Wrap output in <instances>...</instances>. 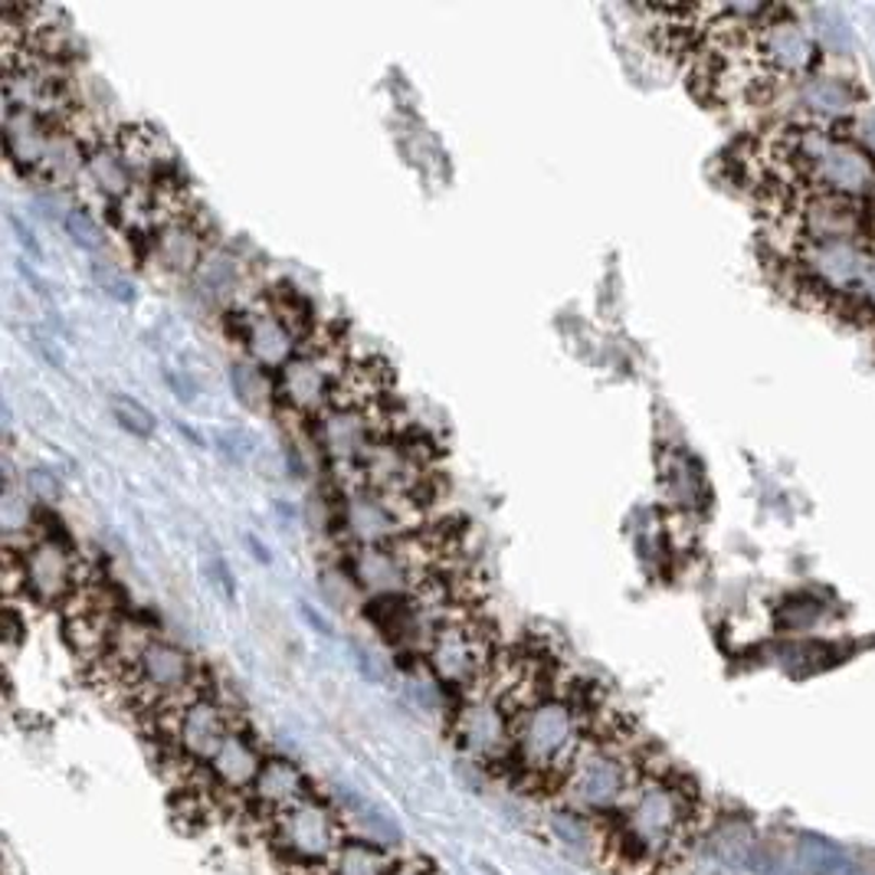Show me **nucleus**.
Returning <instances> with one entry per match:
<instances>
[{
	"instance_id": "f257e3e1",
	"label": "nucleus",
	"mask_w": 875,
	"mask_h": 875,
	"mask_svg": "<svg viewBox=\"0 0 875 875\" xmlns=\"http://www.w3.org/2000/svg\"><path fill=\"white\" fill-rule=\"evenodd\" d=\"M702 829V803L692 784L649 764L626 807L604 823V855L623 872H662Z\"/></svg>"
},
{
	"instance_id": "f03ea898",
	"label": "nucleus",
	"mask_w": 875,
	"mask_h": 875,
	"mask_svg": "<svg viewBox=\"0 0 875 875\" xmlns=\"http://www.w3.org/2000/svg\"><path fill=\"white\" fill-rule=\"evenodd\" d=\"M600 722L604 709L587 702L574 685H555L518 709L508 764L529 784L558 790Z\"/></svg>"
},
{
	"instance_id": "7ed1b4c3",
	"label": "nucleus",
	"mask_w": 875,
	"mask_h": 875,
	"mask_svg": "<svg viewBox=\"0 0 875 875\" xmlns=\"http://www.w3.org/2000/svg\"><path fill=\"white\" fill-rule=\"evenodd\" d=\"M646 768L649 761L636 751L626 728L600 722L597 735L587 741V748L578 754V761L571 764L568 777L558 787L561 807L591 816L597 823H607L626 807Z\"/></svg>"
},
{
	"instance_id": "20e7f679",
	"label": "nucleus",
	"mask_w": 875,
	"mask_h": 875,
	"mask_svg": "<svg viewBox=\"0 0 875 875\" xmlns=\"http://www.w3.org/2000/svg\"><path fill=\"white\" fill-rule=\"evenodd\" d=\"M771 167L784 185H813L820 194H839L859 201L875 185L872 157L849 138L826 125L787 128L771 144Z\"/></svg>"
},
{
	"instance_id": "39448f33",
	"label": "nucleus",
	"mask_w": 875,
	"mask_h": 875,
	"mask_svg": "<svg viewBox=\"0 0 875 875\" xmlns=\"http://www.w3.org/2000/svg\"><path fill=\"white\" fill-rule=\"evenodd\" d=\"M115 682L144 719L178 709L207 688L201 662L185 646L164 636H148L128 659V665L115 675Z\"/></svg>"
},
{
	"instance_id": "423d86ee",
	"label": "nucleus",
	"mask_w": 875,
	"mask_h": 875,
	"mask_svg": "<svg viewBox=\"0 0 875 875\" xmlns=\"http://www.w3.org/2000/svg\"><path fill=\"white\" fill-rule=\"evenodd\" d=\"M8 597L34 607L69 604L83 591V568L73 542L50 529L30 532L21 548L8 545L4 555Z\"/></svg>"
},
{
	"instance_id": "0eeeda50",
	"label": "nucleus",
	"mask_w": 875,
	"mask_h": 875,
	"mask_svg": "<svg viewBox=\"0 0 875 875\" xmlns=\"http://www.w3.org/2000/svg\"><path fill=\"white\" fill-rule=\"evenodd\" d=\"M423 498L394 495L371 485H344L331 508L341 548H375L423 532Z\"/></svg>"
},
{
	"instance_id": "6e6552de",
	"label": "nucleus",
	"mask_w": 875,
	"mask_h": 875,
	"mask_svg": "<svg viewBox=\"0 0 875 875\" xmlns=\"http://www.w3.org/2000/svg\"><path fill=\"white\" fill-rule=\"evenodd\" d=\"M272 855L295 875H318L347 842V816L321 797H305L266 823Z\"/></svg>"
},
{
	"instance_id": "1a4fd4ad",
	"label": "nucleus",
	"mask_w": 875,
	"mask_h": 875,
	"mask_svg": "<svg viewBox=\"0 0 875 875\" xmlns=\"http://www.w3.org/2000/svg\"><path fill=\"white\" fill-rule=\"evenodd\" d=\"M423 659L436 685L469 695L485 682L498 656H495V643L489 630H482V623L462 610L449 623L440 626Z\"/></svg>"
},
{
	"instance_id": "9d476101",
	"label": "nucleus",
	"mask_w": 875,
	"mask_h": 875,
	"mask_svg": "<svg viewBox=\"0 0 875 875\" xmlns=\"http://www.w3.org/2000/svg\"><path fill=\"white\" fill-rule=\"evenodd\" d=\"M347 362L334 341L308 344L279 371L276 394L295 417H318L338 401Z\"/></svg>"
},
{
	"instance_id": "9b49d317",
	"label": "nucleus",
	"mask_w": 875,
	"mask_h": 875,
	"mask_svg": "<svg viewBox=\"0 0 875 875\" xmlns=\"http://www.w3.org/2000/svg\"><path fill=\"white\" fill-rule=\"evenodd\" d=\"M511 725L515 712L505 698L489 688L462 695L449 719V735L456 748L475 764H502L511 754Z\"/></svg>"
},
{
	"instance_id": "f8f14e48",
	"label": "nucleus",
	"mask_w": 875,
	"mask_h": 875,
	"mask_svg": "<svg viewBox=\"0 0 875 875\" xmlns=\"http://www.w3.org/2000/svg\"><path fill=\"white\" fill-rule=\"evenodd\" d=\"M230 334L243 344L246 358L263 371H282L305 347V334L272 302L230 312Z\"/></svg>"
},
{
	"instance_id": "ddd939ff",
	"label": "nucleus",
	"mask_w": 875,
	"mask_h": 875,
	"mask_svg": "<svg viewBox=\"0 0 875 875\" xmlns=\"http://www.w3.org/2000/svg\"><path fill=\"white\" fill-rule=\"evenodd\" d=\"M144 253L161 272L178 276V279H194L201 263L211 253L207 227L198 217V211H191V204L164 211L144 240Z\"/></svg>"
},
{
	"instance_id": "4468645a",
	"label": "nucleus",
	"mask_w": 875,
	"mask_h": 875,
	"mask_svg": "<svg viewBox=\"0 0 875 875\" xmlns=\"http://www.w3.org/2000/svg\"><path fill=\"white\" fill-rule=\"evenodd\" d=\"M790 227L810 246L813 243H859L868 230V217L859 201L816 191L800 201L794 198Z\"/></svg>"
},
{
	"instance_id": "2eb2a0df",
	"label": "nucleus",
	"mask_w": 875,
	"mask_h": 875,
	"mask_svg": "<svg viewBox=\"0 0 875 875\" xmlns=\"http://www.w3.org/2000/svg\"><path fill=\"white\" fill-rule=\"evenodd\" d=\"M266 764V754L259 748V741L237 725L230 732V738L224 741V748L217 751V758L194 777L217 803H246L259 771Z\"/></svg>"
},
{
	"instance_id": "dca6fc26",
	"label": "nucleus",
	"mask_w": 875,
	"mask_h": 875,
	"mask_svg": "<svg viewBox=\"0 0 875 875\" xmlns=\"http://www.w3.org/2000/svg\"><path fill=\"white\" fill-rule=\"evenodd\" d=\"M751 56L777 79V76H803L816 66L813 37L790 17H771L761 30L751 34Z\"/></svg>"
},
{
	"instance_id": "f3484780",
	"label": "nucleus",
	"mask_w": 875,
	"mask_h": 875,
	"mask_svg": "<svg viewBox=\"0 0 875 875\" xmlns=\"http://www.w3.org/2000/svg\"><path fill=\"white\" fill-rule=\"evenodd\" d=\"M63 125H69V122L56 118V115L34 112V109L4 105V154H8L11 167H17L30 181H40L50 141Z\"/></svg>"
},
{
	"instance_id": "a211bd4d",
	"label": "nucleus",
	"mask_w": 875,
	"mask_h": 875,
	"mask_svg": "<svg viewBox=\"0 0 875 875\" xmlns=\"http://www.w3.org/2000/svg\"><path fill=\"white\" fill-rule=\"evenodd\" d=\"M312 781L305 777V771L282 758V754H266V764L246 797V807L256 813V820H263V826L269 820H276L279 813L292 810L295 803H302L305 797H312Z\"/></svg>"
},
{
	"instance_id": "6ab92c4d",
	"label": "nucleus",
	"mask_w": 875,
	"mask_h": 875,
	"mask_svg": "<svg viewBox=\"0 0 875 875\" xmlns=\"http://www.w3.org/2000/svg\"><path fill=\"white\" fill-rule=\"evenodd\" d=\"M83 181L112 211L138 194V181H135L131 164H128V157H125V151H122V144L115 138V131L89 138V157H86Z\"/></svg>"
},
{
	"instance_id": "aec40b11",
	"label": "nucleus",
	"mask_w": 875,
	"mask_h": 875,
	"mask_svg": "<svg viewBox=\"0 0 875 875\" xmlns=\"http://www.w3.org/2000/svg\"><path fill=\"white\" fill-rule=\"evenodd\" d=\"M706 846L709 852L725 862V865H735V868H751L754 865V855H758V833L748 820L741 816H719V820H709L706 829Z\"/></svg>"
},
{
	"instance_id": "412c9836",
	"label": "nucleus",
	"mask_w": 875,
	"mask_h": 875,
	"mask_svg": "<svg viewBox=\"0 0 875 875\" xmlns=\"http://www.w3.org/2000/svg\"><path fill=\"white\" fill-rule=\"evenodd\" d=\"M401 859L388 842L378 839H347L338 855L318 872V875H397Z\"/></svg>"
},
{
	"instance_id": "4be33fe9",
	"label": "nucleus",
	"mask_w": 875,
	"mask_h": 875,
	"mask_svg": "<svg viewBox=\"0 0 875 875\" xmlns=\"http://www.w3.org/2000/svg\"><path fill=\"white\" fill-rule=\"evenodd\" d=\"M794 846V859L797 868L807 875H859V862L846 852V846H839L829 836L820 833H797Z\"/></svg>"
},
{
	"instance_id": "5701e85b",
	"label": "nucleus",
	"mask_w": 875,
	"mask_h": 875,
	"mask_svg": "<svg viewBox=\"0 0 875 875\" xmlns=\"http://www.w3.org/2000/svg\"><path fill=\"white\" fill-rule=\"evenodd\" d=\"M800 102L823 122L842 118L855 109L859 102V89L839 76H810L800 86Z\"/></svg>"
},
{
	"instance_id": "b1692460",
	"label": "nucleus",
	"mask_w": 875,
	"mask_h": 875,
	"mask_svg": "<svg viewBox=\"0 0 875 875\" xmlns=\"http://www.w3.org/2000/svg\"><path fill=\"white\" fill-rule=\"evenodd\" d=\"M665 492L679 508H698L706 505V479L698 472L695 462H688L685 456H675L665 466Z\"/></svg>"
},
{
	"instance_id": "393cba45",
	"label": "nucleus",
	"mask_w": 875,
	"mask_h": 875,
	"mask_svg": "<svg viewBox=\"0 0 875 875\" xmlns=\"http://www.w3.org/2000/svg\"><path fill=\"white\" fill-rule=\"evenodd\" d=\"M63 230L73 240V246H79L83 253H102L105 250V227L86 204L69 207V214L63 217Z\"/></svg>"
},
{
	"instance_id": "a878e982",
	"label": "nucleus",
	"mask_w": 875,
	"mask_h": 875,
	"mask_svg": "<svg viewBox=\"0 0 875 875\" xmlns=\"http://www.w3.org/2000/svg\"><path fill=\"white\" fill-rule=\"evenodd\" d=\"M201 286H204V292L207 295H230L233 289H237V279H240V263L230 256V253H224V250H211L207 253V259L201 263V269H198V276H194Z\"/></svg>"
},
{
	"instance_id": "bb28decb",
	"label": "nucleus",
	"mask_w": 875,
	"mask_h": 875,
	"mask_svg": "<svg viewBox=\"0 0 875 875\" xmlns=\"http://www.w3.org/2000/svg\"><path fill=\"white\" fill-rule=\"evenodd\" d=\"M230 388H233V397H237L246 410H259L263 401H266L263 368H256L250 358L230 365Z\"/></svg>"
},
{
	"instance_id": "cd10ccee",
	"label": "nucleus",
	"mask_w": 875,
	"mask_h": 875,
	"mask_svg": "<svg viewBox=\"0 0 875 875\" xmlns=\"http://www.w3.org/2000/svg\"><path fill=\"white\" fill-rule=\"evenodd\" d=\"M112 417L118 420V427L138 440H151L154 436V414L135 401V397H125V394H115L112 397Z\"/></svg>"
},
{
	"instance_id": "c85d7f7f",
	"label": "nucleus",
	"mask_w": 875,
	"mask_h": 875,
	"mask_svg": "<svg viewBox=\"0 0 875 875\" xmlns=\"http://www.w3.org/2000/svg\"><path fill=\"white\" fill-rule=\"evenodd\" d=\"M214 449L230 462V466H246L256 453V436L243 427L217 430L214 433Z\"/></svg>"
},
{
	"instance_id": "c756f323",
	"label": "nucleus",
	"mask_w": 875,
	"mask_h": 875,
	"mask_svg": "<svg viewBox=\"0 0 875 875\" xmlns=\"http://www.w3.org/2000/svg\"><path fill=\"white\" fill-rule=\"evenodd\" d=\"M92 276H96V282H99V289L109 295V299H115V302H122V305H128V302H135V289H131V282L115 269V266H102V263H92Z\"/></svg>"
},
{
	"instance_id": "7c9ffc66",
	"label": "nucleus",
	"mask_w": 875,
	"mask_h": 875,
	"mask_svg": "<svg viewBox=\"0 0 875 875\" xmlns=\"http://www.w3.org/2000/svg\"><path fill=\"white\" fill-rule=\"evenodd\" d=\"M24 492H30V498H37V502H56L63 495V485H60L56 472L37 466L24 475Z\"/></svg>"
},
{
	"instance_id": "2f4dec72",
	"label": "nucleus",
	"mask_w": 875,
	"mask_h": 875,
	"mask_svg": "<svg viewBox=\"0 0 875 875\" xmlns=\"http://www.w3.org/2000/svg\"><path fill=\"white\" fill-rule=\"evenodd\" d=\"M164 381H167V388L174 391V397H178L181 404H194L198 401V381L191 378L188 368H181V371L164 368Z\"/></svg>"
},
{
	"instance_id": "473e14b6",
	"label": "nucleus",
	"mask_w": 875,
	"mask_h": 875,
	"mask_svg": "<svg viewBox=\"0 0 875 875\" xmlns=\"http://www.w3.org/2000/svg\"><path fill=\"white\" fill-rule=\"evenodd\" d=\"M8 224H11V227H14V233H17V243H21V246H24V250H27L34 259H43V250H40V243H37V233H34V230H30V227H27V224H24L17 214H14V211L8 214Z\"/></svg>"
},
{
	"instance_id": "72a5a7b5",
	"label": "nucleus",
	"mask_w": 875,
	"mask_h": 875,
	"mask_svg": "<svg viewBox=\"0 0 875 875\" xmlns=\"http://www.w3.org/2000/svg\"><path fill=\"white\" fill-rule=\"evenodd\" d=\"M34 347H37V352L43 355V362H47V365H53L56 371H63V365H66V362H63V355L56 352V344H50V338H43L40 331H34Z\"/></svg>"
},
{
	"instance_id": "f704fd0d",
	"label": "nucleus",
	"mask_w": 875,
	"mask_h": 875,
	"mask_svg": "<svg viewBox=\"0 0 875 875\" xmlns=\"http://www.w3.org/2000/svg\"><path fill=\"white\" fill-rule=\"evenodd\" d=\"M299 613H302V620L315 630V633H321V636H331V626H328V620L325 617H318L308 604H299Z\"/></svg>"
},
{
	"instance_id": "c9c22d12",
	"label": "nucleus",
	"mask_w": 875,
	"mask_h": 875,
	"mask_svg": "<svg viewBox=\"0 0 875 875\" xmlns=\"http://www.w3.org/2000/svg\"><path fill=\"white\" fill-rule=\"evenodd\" d=\"M246 545L253 548V558L259 561V565H272V555H269V548L256 538V535H246Z\"/></svg>"
},
{
	"instance_id": "e433bc0d",
	"label": "nucleus",
	"mask_w": 875,
	"mask_h": 875,
	"mask_svg": "<svg viewBox=\"0 0 875 875\" xmlns=\"http://www.w3.org/2000/svg\"><path fill=\"white\" fill-rule=\"evenodd\" d=\"M397 875H430V868H427L423 862H417V859H410V862H401V868H397Z\"/></svg>"
},
{
	"instance_id": "4c0bfd02",
	"label": "nucleus",
	"mask_w": 875,
	"mask_h": 875,
	"mask_svg": "<svg viewBox=\"0 0 875 875\" xmlns=\"http://www.w3.org/2000/svg\"><path fill=\"white\" fill-rule=\"evenodd\" d=\"M865 125H868V141H872V148H875V112L865 118Z\"/></svg>"
},
{
	"instance_id": "58836bf2",
	"label": "nucleus",
	"mask_w": 875,
	"mask_h": 875,
	"mask_svg": "<svg viewBox=\"0 0 875 875\" xmlns=\"http://www.w3.org/2000/svg\"><path fill=\"white\" fill-rule=\"evenodd\" d=\"M430 875H446V872H440V868H430Z\"/></svg>"
}]
</instances>
